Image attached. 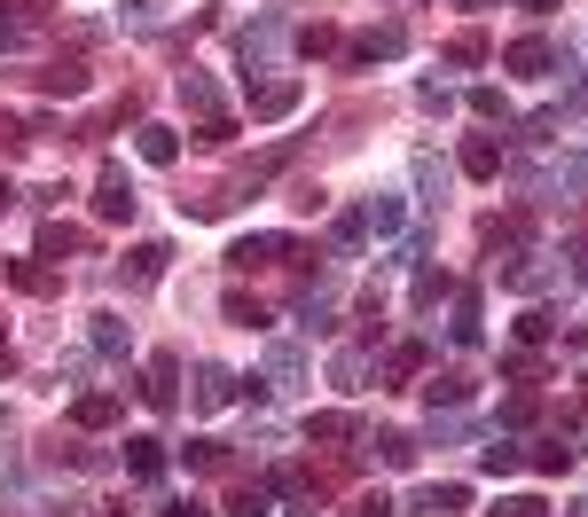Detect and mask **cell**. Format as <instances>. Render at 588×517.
I'll list each match as a JSON object with an SVG mask.
<instances>
[{
  "label": "cell",
  "instance_id": "cell-24",
  "mask_svg": "<svg viewBox=\"0 0 588 517\" xmlns=\"http://www.w3.org/2000/svg\"><path fill=\"white\" fill-rule=\"evenodd\" d=\"M369 447H377V463H385V471H408V463H416V440H408V431H377Z\"/></svg>",
  "mask_w": 588,
  "mask_h": 517
},
{
  "label": "cell",
  "instance_id": "cell-47",
  "mask_svg": "<svg viewBox=\"0 0 588 517\" xmlns=\"http://www.w3.org/2000/svg\"><path fill=\"white\" fill-rule=\"evenodd\" d=\"M165 517H212V509H204L197 494H181V502H165Z\"/></svg>",
  "mask_w": 588,
  "mask_h": 517
},
{
  "label": "cell",
  "instance_id": "cell-30",
  "mask_svg": "<svg viewBox=\"0 0 588 517\" xmlns=\"http://www.w3.org/2000/svg\"><path fill=\"white\" fill-rule=\"evenodd\" d=\"M329 243H338V251H361V243H369V220H361V204H354V212H338V228H329Z\"/></svg>",
  "mask_w": 588,
  "mask_h": 517
},
{
  "label": "cell",
  "instance_id": "cell-28",
  "mask_svg": "<svg viewBox=\"0 0 588 517\" xmlns=\"http://www.w3.org/2000/svg\"><path fill=\"white\" fill-rule=\"evenodd\" d=\"M416 189H424V204H440V189H448V165L432 149H416Z\"/></svg>",
  "mask_w": 588,
  "mask_h": 517
},
{
  "label": "cell",
  "instance_id": "cell-43",
  "mask_svg": "<svg viewBox=\"0 0 588 517\" xmlns=\"http://www.w3.org/2000/svg\"><path fill=\"white\" fill-rule=\"evenodd\" d=\"M557 189H573V197H588V157H565V165H557Z\"/></svg>",
  "mask_w": 588,
  "mask_h": 517
},
{
  "label": "cell",
  "instance_id": "cell-38",
  "mask_svg": "<svg viewBox=\"0 0 588 517\" xmlns=\"http://www.w3.org/2000/svg\"><path fill=\"white\" fill-rule=\"evenodd\" d=\"M298 55H338V32H329V24H306V32H298Z\"/></svg>",
  "mask_w": 588,
  "mask_h": 517
},
{
  "label": "cell",
  "instance_id": "cell-12",
  "mask_svg": "<svg viewBox=\"0 0 588 517\" xmlns=\"http://www.w3.org/2000/svg\"><path fill=\"white\" fill-rule=\"evenodd\" d=\"M463 172H471V181H502V141L494 134H471L463 141V157H455Z\"/></svg>",
  "mask_w": 588,
  "mask_h": 517
},
{
  "label": "cell",
  "instance_id": "cell-26",
  "mask_svg": "<svg viewBox=\"0 0 588 517\" xmlns=\"http://www.w3.org/2000/svg\"><path fill=\"white\" fill-rule=\"evenodd\" d=\"M78 243H87V235H78L71 220H48V228H40V258H71Z\"/></svg>",
  "mask_w": 588,
  "mask_h": 517
},
{
  "label": "cell",
  "instance_id": "cell-39",
  "mask_svg": "<svg viewBox=\"0 0 588 517\" xmlns=\"http://www.w3.org/2000/svg\"><path fill=\"white\" fill-rule=\"evenodd\" d=\"M534 415H542V400H534V392H511V400H502V423H511V431H518V423H534Z\"/></svg>",
  "mask_w": 588,
  "mask_h": 517
},
{
  "label": "cell",
  "instance_id": "cell-6",
  "mask_svg": "<svg viewBox=\"0 0 588 517\" xmlns=\"http://www.w3.org/2000/svg\"><path fill=\"white\" fill-rule=\"evenodd\" d=\"M400 48H408V32H400V24H377V32L346 40V63H361V71H369V63H392Z\"/></svg>",
  "mask_w": 588,
  "mask_h": 517
},
{
  "label": "cell",
  "instance_id": "cell-5",
  "mask_svg": "<svg viewBox=\"0 0 588 517\" xmlns=\"http://www.w3.org/2000/svg\"><path fill=\"white\" fill-rule=\"evenodd\" d=\"M134 181H126V165H103V181H95V220H134Z\"/></svg>",
  "mask_w": 588,
  "mask_h": 517
},
{
  "label": "cell",
  "instance_id": "cell-14",
  "mask_svg": "<svg viewBox=\"0 0 588 517\" xmlns=\"http://www.w3.org/2000/svg\"><path fill=\"white\" fill-rule=\"evenodd\" d=\"M165 258H174V243H134V251H126V283L149 291V283L165 275Z\"/></svg>",
  "mask_w": 588,
  "mask_h": 517
},
{
  "label": "cell",
  "instance_id": "cell-18",
  "mask_svg": "<svg viewBox=\"0 0 588 517\" xmlns=\"http://www.w3.org/2000/svg\"><path fill=\"white\" fill-rule=\"evenodd\" d=\"M181 103H189L204 126H212V118H228V110H220V86H212L204 71H181Z\"/></svg>",
  "mask_w": 588,
  "mask_h": 517
},
{
  "label": "cell",
  "instance_id": "cell-52",
  "mask_svg": "<svg viewBox=\"0 0 588 517\" xmlns=\"http://www.w3.org/2000/svg\"><path fill=\"white\" fill-rule=\"evenodd\" d=\"M580 110H588V95H580Z\"/></svg>",
  "mask_w": 588,
  "mask_h": 517
},
{
  "label": "cell",
  "instance_id": "cell-2",
  "mask_svg": "<svg viewBox=\"0 0 588 517\" xmlns=\"http://www.w3.org/2000/svg\"><path fill=\"white\" fill-rule=\"evenodd\" d=\"M565 275V258H549V251H526V258H502V291H518V298H542L549 283Z\"/></svg>",
  "mask_w": 588,
  "mask_h": 517
},
{
  "label": "cell",
  "instance_id": "cell-42",
  "mask_svg": "<svg viewBox=\"0 0 588 517\" xmlns=\"http://www.w3.org/2000/svg\"><path fill=\"white\" fill-rule=\"evenodd\" d=\"M471 110H479V118H511V103H502V86H471Z\"/></svg>",
  "mask_w": 588,
  "mask_h": 517
},
{
  "label": "cell",
  "instance_id": "cell-3",
  "mask_svg": "<svg viewBox=\"0 0 588 517\" xmlns=\"http://www.w3.org/2000/svg\"><path fill=\"white\" fill-rule=\"evenodd\" d=\"M291 40V24L283 17H260V24H243V40H235V55H243V78L260 71V63H275V48Z\"/></svg>",
  "mask_w": 588,
  "mask_h": 517
},
{
  "label": "cell",
  "instance_id": "cell-11",
  "mask_svg": "<svg viewBox=\"0 0 588 517\" xmlns=\"http://www.w3.org/2000/svg\"><path fill=\"white\" fill-rule=\"evenodd\" d=\"M118 415H126L118 392H78V400H71V423H78V431H103V423H118Z\"/></svg>",
  "mask_w": 588,
  "mask_h": 517
},
{
  "label": "cell",
  "instance_id": "cell-7",
  "mask_svg": "<svg viewBox=\"0 0 588 517\" xmlns=\"http://www.w3.org/2000/svg\"><path fill=\"white\" fill-rule=\"evenodd\" d=\"M228 400H243V377L220 369V361H204V369H197V408L212 415V408H228Z\"/></svg>",
  "mask_w": 588,
  "mask_h": 517
},
{
  "label": "cell",
  "instance_id": "cell-29",
  "mask_svg": "<svg viewBox=\"0 0 588 517\" xmlns=\"http://www.w3.org/2000/svg\"><path fill=\"white\" fill-rule=\"evenodd\" d=\"M228 517H275L267 486H235V494H228Z\"/></svg>",
  "mask_w": 588,
  "mask_h": 517
},
{
  "label": "cell",
  "instance_id": "cell-40",
  "mask_svg": "<svg viewBox=\"0 0 588 517\" xmlns=\"http://www.w3.org/2000/svg\"><path fill=\"white\" fill-rule=\"evenodd\" d=\"M306 440H354V415H314Z\"/></svg>",
  "mask_w": 588,
  "mask_h": 517
},
{
  "label": "cell",
  "instance_id": "cell-50",
  "mask_svg": "<svg viewBox=\"0 0 588 517\" xmlns=\"http://www.w3.org/2000/svg\"><path fill=\"white\" fill-rule=\"evenodd\" d=\"M463 9H494V0H463Z\"/></svg>",
  "mask_w": 588,
  "mask_h": 517
},
{
  "label": "cell",
  "instance_id": "cell-4",
  "mask_svg": "<svg viewBox=\"0 0 588 517\" xmlns=\"http://www.w3.org/2000/svg\"><path fill=\"white\" fill-rule=\"evenodd\" d=\"M275 258H291V235H235V243H228V267H235V275L275 267Z\"/></svg>",
  "mask_w": 588,
  "mask_h": 517
},
{
  "label": "cell",
  "instance_id": "cell-46",
  "mask_svg": "<svg viewBox=\"0 0 588 517\" xmlns=\"http://www.w3.org/2000/svg\"><path fill=\"white\" fill-rule=\"evenodd\" d=\"M549 337V314H518V345H542Z\"/></svg>",
  "mask_w": 588,
  "mask_h": 517
},
{
  "label": "cell",
  "instance_id": "cell-21",
  "mask_svg": "<svg viewBox=\"0 0 588 517\" xmlns=\"http://www.w3.org/2000/svg\"><path fill=\"white\" fill-rule=\"evenodd\" d=\"M134 149H141V165H174V157H181V134H174V126H141Z\"/></svg>",
  "mask_w": 588,
  "mask_h": 517
},
{
  "label": "cell",
  "instance_id": "cell-45",
  "mask_svg": "<svg viewBox=\"0 0 588 517\" xmlns=\"http://www.w3.org/2000/svg\"><path fill=\"white\" fill-rule=\"evenodd\" d=\"M24 141H32V134H24V126H17V118H9V110H0V157H17V149H24Z\"/></svg>",
  "mask_w": 588,
  "mask_h": 517
},
{
  "label": "cell",
  "instance_id": "cell-32",
  "mask_svg": "<svg viewBox=\"0 0 588 517\" xmlns=\"http://www.w3.org/2000/svg\"><path fill=\"white\" fill-rule=\"evenodd\" d=\"M463 502H471V486H424V494H416V509H440V517L463 509Z\"/></svg>",
  "mask_w": 588,
  "mask_h": 517
},
{
  "label": "cell",
  "instance_id": "cell-23",
  "mask_svg": "<svg viewBox=\"0 0 588 517\" xmlns=\"http://www.w3.org/2000/svg\"><path fill=\"white\" fill-rule=\"evenodd\" d=\"M424 400H432V415H440V408H463V400H471V377H463V369H448V377H432V384H424Z\"/></svg>",
  "mask_w": 588,
  "mask_h": 517
},
{
  "label": "cell",
  "instance_id": "cell-13",
  "mask_svg": "<svg viewBox=\"0 0 588 517\" xmlns=\"http://www.w3.org/2000/svg\"><path fill=\"white\" fill-rule=\"evenodd\" d=\"M306 384V354L298 345H267V392H298Z\"/></svg>",
  "mask_w": 588,
  "mask_h": 517
},
{
  "label": "cell",
  "instance_id": "cell-51",
  "mask_svg": "<svg viewBox=\"0 0 588 517\" xmlns=\"http://www.w3.org/2000/svg\"><path fill=\"white\" fill-rule=\"evenodd\" d=\"M573 517H588V502H573Z\"/></svg>",
  "mask_w": 588,
  "mask_h": 517
},
{
  "label": "cell",
  "instance_id": "cell-48",
  "mask_svg": "<svg viewBox=\"0 0 588 517\" xmlns=\"http://www.w3.org/2000/svg\"><path fill=\"white\" fill-rule=\"evenodd\" d=\"M526 9H534V17H549V9H557V0H526Z\"/></svg>",
  "mask_w": 588,
  "mask_h": 517
},
{
  "label": "cell",
  "instance_id": "cell-9",
  "mask_svg": "<svg viewBox=\"0 0 588 517\" xmlns=\"http://www.w3.org/2000/svg\"><path fill=\"white\" fill-rule=\"evenodd\" d=\"M174 384H181V361H174V354H149V369H141V400H149V408H174Z\"/></svg>",
  "mask_w": 588,
  "mask_h": 517
},
{
  "label": "cell",
  "instance_id": "cell-33",
  "mask_svg": "<svg viewBox=\"0 0 588 517\" xmlns=\"http://www.w3.org/2000/svg\"><path fill=\"white\" fill-rule=\"evenodd\" d=\"M448 63H455V71L486 63V40H479V32H455V40H448Z\"/></svg>",
  "mask_w": 588,
  "mask_h": 517
},
{
  "label": "cell",
  "instance_id": "cell-37",
  "mask_svg": "<svg viewBox=\"0 0 588 517\" xmlns=\"http://www.w3.org/2000/svg\"><path fill=\"white\" fill-rule=\"evenodd\" d=\"M228 321H235V329H260L267 314H260V298H243V291H228Z\"/></svg>",
  "mask_w": 588,
  "mask_h": 517
},
{
  "label": "cell",
  "instance_id": "cell-20",
  "mask_svg": "<svg viewBox=\"0 0 588 517\" xmlns=\"http://www.w3.org/2000/svg\"><path fill=\"white\" fill-rule=\"evenodd\" d=\"M126 478L157 486V478H165V447H157V440H126Z\"/></svg>",
  "mask_w": 588,
  "mask_h": 517
},
{
  "label": "cell",
  "instance_id": "cell-17",
  "mask_svg": "<svg viewBox=\"0 0 588 517\" xmlns=\"http://www.w3.org/2000/svg\"><path fill=\"white\" fill-rule=\"evenodd\" d=\"M502 63H511L518 78H549V63H557V48H549V40H511V55H502Z\"/></svg>",
  "mask_w": 588,
  "mask_h": 517
},
{
  "label": "cell",
  "instance_id": "cell-34",
  "mask_svg": "<svg viewBox=\"0 0 588 517\" xmlns=\"http://www.w3.org/2000/svg\"><path fill=\"white\" fill-rule=\"evenodd\" d=\"M534 471H542V478L573 471V447H565V440H542V447H534Z\"/></svg>",
  "mask_w": 588,
  "mask_h": 517
},
{
  "label": "cell",
  "instance_id": "cell-31",
  "mask_svg": "<svg viewBox=\"0 0 588 517\" xmlns=\"http://www.w3.org/2000/svg\"><path fill=\"white\" fill-rule=\"evenodd\" d=\"M329 377H338L346 392H361V377H369V354H354V345H346V354H338V361H329Z\"/></svg>",
  "mask_w": 588,
  "mask_h": 517
},
{
  "label": "cell",
  "instance_id": "cell-22",
  "mask_svg": "<svg viewBox=\"0 0 588 517\" xmlns=\"http://www.w3.org/2000/svg\"><path fill=\"white\" fill-rule=\"evenodd\" d=\"M9 283H17L24 298H48V291H55V267H40V258H9Z\"/></svg>",
  "mask_w": 588,
  "mask_h": 517
},
{
  "label": "cell",
  "instance_id": "cell-35",
  "mask_svg": "<svg viewBox=\"0 0 588 517\" xmlns=\"http://www.w3.org/2000/svg\"><path fill=\"white\" fill-rule=\"evenodd\" d=\"M346 517H392V494H385V486H361V494L346 502Z\"/></svg>",
  "mask_w": 588,
  "mask_h": 517
},
{
  "label": "cell",
  "instance_id": "cell-36",
  "mask_svg": "<svg viewBox=\"0 0 588 517\" xmlns=\"http://www.w3.org/2000/svg\"><path fill=\"white\" fill-rule=\"evenodd\" d=\"M448 291H455V283H448L440 267H416V306H440Z\"/></svg>",
  "mask_w": 588,
  "mask_h": 517
},
{
  "label": "cell",
  "instance_id": "cell-10",
  "mask_svg": "<svg viewBox=\"0 0 588 517\" xmlns=\"http://www.w3.org/2000/svg\"><path fill=\"white\" fill-rule=\"evenodd\" d=\"M448 337H455V345H479V337H486V306H479V291H471V283L455 291V314H448Z\"/></svg>",
  "mask_w": 588,
  "mask_h": 517
},
{
  "label": "cell",
  "instance_id": "cell-16",
  "mask_svg": "<svg viewBox=\"0 0 588 517\" xmlns=\"http://www.w3.org/2000/svg\"><path fill=\"white\" fill-rule=\"evenodd\" d=\"M518 463H526V447H518V440H511V431H494V440H486V447H479V471H486V478H511V471H518Z\"/></svg>",
  "mask_w": 588,
  "mask_h": 517
},
{
  "label": "cell",
  "instance_id": "cell-25",
  "mask_svg": "<svg viewBox=\"0 0 588 517\" xmlns=\"http://www.w3.org/2000/svg\"><path fill=\"white\" fill-rule=\"evenodd\" d=\"M416 369H424V337H408V345H392V361H385V384H408Z\"/></svg>",
  "mask_w": 588,
  "mask_h": 517
},
{
  "label": "cell",
  "instance_id": "cell-1",
  "mask_svg": "<svg viewBox=\"0 0 588 517\" xmlns=\"http://www.w3.org/2000/svg\"><path fill=\"white\" fill-rule=\"evenodd\" d=\"M306 103V78H260V86H243V110L260 118V126H275V118H291Z\"/></svg>",
  "mask_w": 588,
  "mask_h": 517
},
{
  "label": "cell",
  "instance_id": "cell-41",
  "mask_svg": "<svg viewBox=\"0 0 588 517\" xmlns=\"http://www.w3.org/2000/svg\"><path fill=\"white\" fill-rule=\"evenodd\" d=\"M189 463H197V471H228V447H220V440H189Z\"/></svg>",
  "mask_w": 588,
  "mask_h": 517
},
{
  "label": "cell",
  "instance_id": "cell-15",
  "mask_svg": "<svg viewBox=\"0 0 588 517\" xmlns=\"http://www.w3.org/2000/svg\"><path fill=\"white\" fill-rule=\"evenodd\" d=\"M361 220H369V235H400L408 228V204L392 189H377V197H361Z\"/></svg>",
  "mask_w": 588,
  "mask_h": 517
},
{
  "label": "cell",
  "instance_id": "cell-49",
  "mask_svg": "<svg viewBox=\"0 0 588 517\" xmlns=\"http://www.w3.org/2000/svg\"><path fill=\"white\" fill-rule=\"evenodd\" d=\"M9 204H17V189H9V181H0V212H9Z\"/></svg>",
  "mask_w": 588,
  "mask_h": 517
},
{
  "label": "cell",
  "instance_id": "cell-44",
  "mask_svg": "<svg viewBox=\"0 0 588 517\" xmlns=\"http://www.w3.org/2000/svg\"><path fill=\"white\" fill-rule=\"evenodd\" d=\"M542 509H549V502H542V494H511V502H502V509H494V517H542Z\"/></svg>",
  "mask_w": 588,
  "mask_h": 517
},
{
  "label": "cell",
  "instance_id": "cell-8",
  "mask_svg": "<svg viewBox=\"0 0 588 517\" xmlns=\"http://www.w3.org/2000/svg\"><path fill=\"white\" fill-rule=\"evenodd\" d=\"M40 40V9L32 0H0V48H32Z\"/></svg>",
  "mask_w": 588,
  "mask_h": 517
},
{
  "label": "cell",
  "instance_id": "cell-19",
  "mask_svg": "<svg viewBox=\"0 0 588 517\" xmlns=\"http://www.w3.org/2000/svg\"><path fill=\"white\" fill-rule=\"evenodd\" d=\"M87 337H95V354H103V361H126V354H134V329H126L118 314H95Z\"/></svg>",
  "mask_w": 588,
  "mask_h": 517
},
{
  "label": "cell",
  "instance_id": "cell-27",
  "mask_svg": "<svg viewBox=\"0 0 588 517\" xmlns=\"http://www.w3.org/2000/svg\"><path fill=\"white\" fill-rule=\"evenodd\" d=\"M40 86L48 95H87V63H55V71H40Z\"/></svg>",
  "mask_w": 588,
  "mask_h": 517
}]
</instances>
